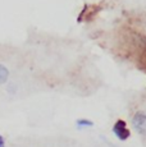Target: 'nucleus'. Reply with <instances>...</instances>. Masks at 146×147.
<instances>
[{"instance_id": "1", "label": "nucleus", "mask_w": 146, "mask_h": 147, "mask_svg": "<svg viewBox=\"0 0 146 147\" xmlns=\"http://www.w3.org/2000/svg\"><path fill=\"white\" fill-rule=\"evenodd\" d=\"M132 127L141 136H146V113L137 111L132 118Z\"/></svg>"}, {"instance_id": "5", "label": "nucleus", "mask_w": 146, "mask_h": 147, "mask_svg": "<svg viewBox=\"0 0 146 147\" xmlns=\"http://www.w3.org/2000/svg\"><path fill=\"white\" fill-rule=\"evenodd\" d=\"M0 147H5V142H4V138L0 136Z\"/></svg>"}, {"instance_id": "2", "label": "nucleus", "mask_w": 146, "mask_h": 147, "mask_svg": "<svg viewBox=\"0 0 146 147\" xmlns=\"http://www.w3.org/2000/svg\"><path fill=\"white\" fill-rule=\"evenodd\" d=\"M113 133H114V136H116L118 140H120V141L128 140V137L131 136V132H130V129H128V127H127V123H126L124 120H122V119L117 120L116 123H114Z\"/></svg>"}, {"instance_id": "3", "label": "nucleus", "mask_w": 146, "mask_h": 147, "mask_svg": "<svg viewBox=\"0 0 146 147\" xmlns=\"http://www.w3.org/2000/svg\"><path fill=\"white\" fill-rule=\"evenodd\" d=\"M9 78V70L5 65L0 64V84L1 83H5Z\"/></svg>"}, {"instance_id": "4", "label": "nucleus", "mask_w": 146, "mask_h": 147, "mask_svg": "<svg viewBox=\"0 0 146 147\" xmlns=\"http://www.w3.org/2000/svg\"><path fill=\"white\" fill-rule=\"evenodd\" d=\"M76 125H77V128L82 129V128H89V127H92L94 125V123H92L91 120L89 119H78L76 121Z\"/></svg>"}]
</instances>
